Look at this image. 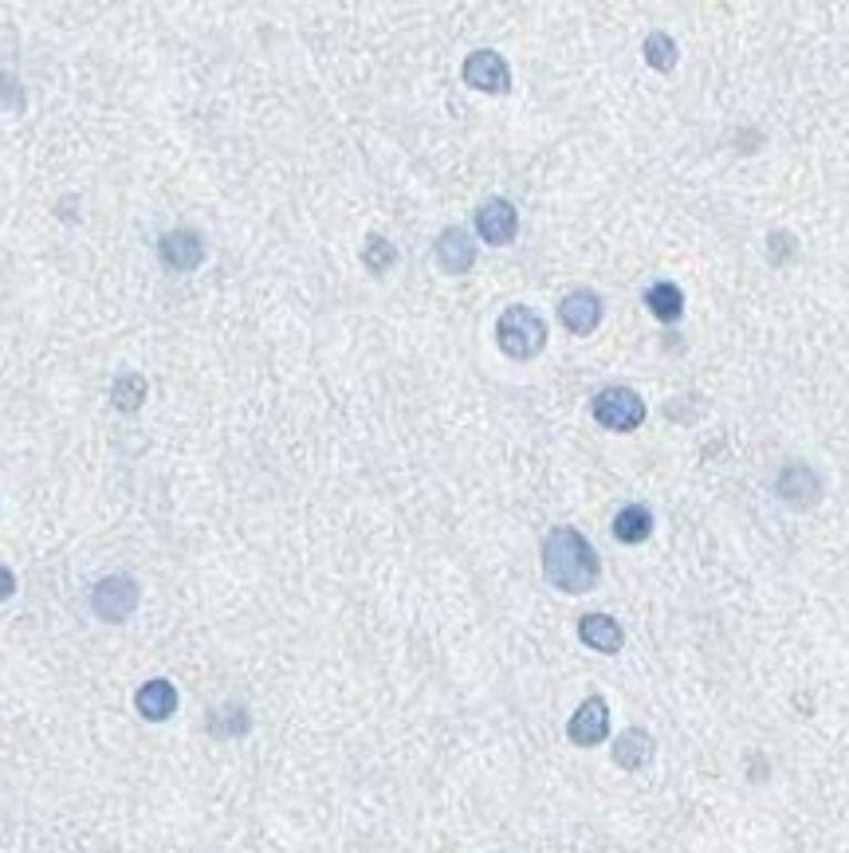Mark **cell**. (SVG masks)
<instances>
[{"mask_svg": "<svg viewBox=\"0 0 849 853\" xmlns=\"http://www.w3.org/2000/svg\"><path fill=\"white\" fill-rule=\"evenodd\" d=\"M543 575L563 595H590L602 578V559L574 527H555L543 539Z\"/></svg>", "mask_w": 849, "mask_h": 853, "instance_id": "1", "label": "cell"}, {"mask_svg": "<svg viewBox=\"0 0 849 853\" xmlns=\"http://www.w3.org/2000/svg\"><path fill=\"white\" fill-rule=\"evenodd\" d=\"M495 343H500V351L508 354V358H515V363H528V358H535V354L546 346L543 315H539V311H531V307H523V303L508 307L500 315V323H495Z\"/></svg>", "mask_w": 849, "mask_h": 853, "instance_id": "2", "label": "cell"}, {"mask_svg": "<svg viewBox=\"0 0 849 853\" xmlns=\"http://www.w3.org/2000/svg\"><path fill=\"white\" fill-rule=\"evenodd\" d=\"M594 422L610 433H633L642 429L645 422V402L642 394H633L630 386H606L599 397H594V406H590Z\"/></svg>", "mask_w": 849, "mask_h": 853, "instance_id": "3", "label": "cell"}, {"mask_svg": "<svg viewBox=\"0 0 849 853\" xmlns=\"http://www.w3.org/2000/svg\"><path fill=\"white\" fill-rule=\"evenodd\" d=\"M139 606V582L131 575H111L91 590V610L103 621H126Z\"/></svg>", "mask_w": 849, "mask_h": 853, "instance_id": "4", "label": "cell"}, {"mask_svg": "<svg viewBox=\"0 0 849 853\" xmlns=\"http://www.w3.org/2000/svg\"><path fill=\"white\" fill-rule=\"evenodd\" d=\"M460 75H464L469 87L488 91V95H503V91L512 87V68H508V60H503L500 52H488V48L472 52L469 60H464V68H460Z\"/></svg>", "mask_w": 849, "mask_h": 853, "instance_id": "5", "label": "cell"}, {"mask_svg": "<svg viewBox=\"0 0 849 853\" xmlns=\"http://www.w3.org/2000/svg\"><path fill=\"white\" fill-rule=\"evenodd\" d=\"M566 735H571L574 748H599L602 740L610 735V708L602 697H586L579 704V712L571 715L566 724Z\"/></svg>", "mask_w": 849, "mask_h": 853, "instance_id": "6", "label": "cell"}, {"mask_svg": "<svg viewBox=\"0 0 849 853\" xmlns=\"http://www.w3.org/2000/svg\"><path fill=\"white\" fill-rule=\"evenodd\" d=\"M477 233L484 236L488 244H512L515 233H520V213H515L512 201L492 197L477 209Z\"/></svg>", "mask_w": 849, "mask_h": 853, "instance_id": "7", "label": "cell"}, {"mask_svg": "<svg viewBox=\"0 0 849 853\" xmlns=\"http://www.w3.org/2000/svg\"><path fill=\"white\" fill-rule=\"evenodd\" d=\"M559 319L571 335H590L602 323V299L590 287H574L563 303H559Z\"/></svg>", "mask_w": 849, "mask_h": 853, "instance_id": "8", "label": "cell"}, {"mask_svg": "<svg viewBox=\"0 0 849 853\" xmlns=\"http://www.w3.org/2000/svg\"><path fill=\"white\" fill-rule=\"evenodd\" d=\"M157 252H162L165 267H174V272H193V267H201V260H205V241H201L193 229H174V233L162 236Z\"/></svg>", "mask_w": 849, "mask_h": 853, "instance_id": "9", "label": "cell"}, {"mask_svg": "<svg viewBox=\"0 0 849 853\" xmlns=\"http://www.w3.org/2000/svg\"><path fill=\"white\" fill-rule=\"evenodd\" d=\"M437 264L449 272V276H464L472 264H477V244H472V236L464 233V229H444L441 236H437Z\"/></svg>", "mask_w": 849, "mask_h": 853, "instance_id": "10", "label": "cell"}, {"mask_svg": "<svg viewBox=\"0 0 849 853\" xmlns=\"http://www.w3.org/2000/svg\"><path fill=\"white\" fill-rule=\"evenodd\" d=\"M579 638H582V646H586V649H594V653H606V657L622 653V646H625L622 626H617L610 613H586V618L579 621Z\"/></svg>", "mask_w": 849, "mask_h": 853, "instance_id": "11", "label": "cell"}, {"mask_svg": "<svg viewBox=\"0 0 849 853\" xmlns=\"http://www.w3.org/2000/svg\"><path fill=\"white\" fill-rule=\"evenodd\" d=\"M653 755H657V743H653V735L645 732V728H625V732L614 740V763L622 771L649 768Z\"/></svg>", "mask_w": 849, "mask_h": 853, "instance_id": "12", "label": "cell"}, {"mask_svg": "<svg viewBox=\"0 0 849 853\" xmlns=\"http://www.w3.org/2000/svg\"><path fill=\"white\" fill-rule=\"evenodd\" d=\"M134 708H139L146 720L162 724V720H170V715L177 712V689L170 681H146L139 689V697H134Z\"/></svg>", "mask_w": 849, "mask_h": 853, "instance_id": "13", "label": "cell"}, {"mask_svg": "<svg viewBox=\"0 0 849 853\" xmlns=\"http://www.w3.org/2000/svg\"><path fill=\"white\" fill-rule=\"evenodd\" d=\"M653 535V511L645 504H625L614 516V539L617 544H645Z\"/></svg>", "mask_w": 849, "mask_h": 853, "instance_id": "14", "label": "cell"}, {"mask_svg": "<svg viewBox=\"0 0 849 853\" xmlns=\"http://www.w3.org/2000/svg\"><path fill=\"white\" fill-rule=\"evenodd\" d=\"M645 307H649L661 323H676L685 315V292L676 284H668V280H661V284L645 287Z\"/></svg>", "mask_w": 849, "mask_h": 853, "instance_id": "15", "label": "cell"}, {"mask_svg": "<svg viewBox=\"0 0 849 853\" xmlns=\"http://www.w3.org/2000/svg\"><path fill=\"white\" fill-rule=\"evenodd\" d=\"M818 491H822V484H818V476L806 465H790L787 473L779 476V496L790 504H815Z\"/></svg>", "mask_w": 849, "mask_h": 853, "instance_id": "16", "label": "cell"}, {"mask_svg": "<svg viewBox=\"0 0 849 853\" xmlns=\"http://www.w3.org/2000/svg\"><path fill=\"white\" fill-rule=\"evenodd\" d=\"M676 60H681V48H676L673 35L649 32V40H645V63H649L653 71H673Z\"/></svg>", "mask_w": 849, "mask_h": 853, "instance_id": "17", "label": "cell"}, {"mask_svg": "<svg viewBox=\"0 0 849 853\" xmlns=\"http://www.w3.org/2000/svg\"><path fill=\"white\" fill-rule=\"evenodd\" d=\"M111 402L122 409V414H134V409L146 402V378H142V374H122L111 389Z\"/></svg>", "mask_w": 849, "mask_h": 853, "instance_id": "18", "label": "cell"}, {"mask_svg": "<svg viewBox=\"0 0 849 853\" xmlns=\"http://www.w3.org/2000/svg\"><path fill=\"white\" fill-rule=\"evenodd\" d=\"M362 264L381 276V272H390V267L398 264V248H393L386 236H370V241H366V248H362Z\"/></svg>", "mask_w": 849, "mask_h": 853, "instance_id": "19", "label": "cell"}, {"mask_svg": "<svg viewBox=\"0 0 849 853\" xmlns=\"http://www.w3.org/2000/svg\"><path fill=\"white\" fill-rule=\"evenodd\" d=\"M17 595V575L9 567H0V602H9Z\"/></svg>", "mask_w": 849, "mask_h": 853, "instance_id": "20", "label": "cell"}]
</instances>
